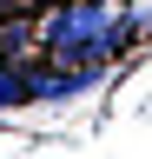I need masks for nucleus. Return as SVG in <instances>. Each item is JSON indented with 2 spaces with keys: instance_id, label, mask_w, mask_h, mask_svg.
Returning <instances> with one entry per match:
<instances>
[{
  "instance_id": "f257e3e1",
  "label": "nucleus",
  "mask_w": 152,
  "mask_h": 159,
  "mask_svg": "<svg viewBox=\"0 0 152 159\" xmlns=\"http://www.w3.org/2000/svg\"><path fill=\"white\" fill-rule=\"evenodd\" d=\"M33 86H27V60H0V106H27Z\"/></svg>"
},
{
  "instance_id": "f03ea898",
  "label": "nucleus",
  "mask_w": 152,
  "mask_h": 159,
  "mask_svg": "<svg viewBox=\"0 0 152 159\" xmlns=\"http://www.w3.org/2000/svg\"><path fill=\"white\" fill-rule=\"evenodd\" d=\"M33 7H60V0H33Z\"/></svg>"
}]
</instances>
